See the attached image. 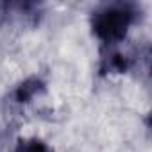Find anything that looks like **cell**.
Wrapping results in <instances>:
<instances>
[{
	"mask_svg": "<svg viewBox=\"0 0 152 152\" xmlns=\"http://www.w3.org/2000/svg\"><path fill=\"white\" fill-rule=\"evenodd\" d=\"M140 11V6L134 2L102 4L91 13V31L104 45H118L138 20Z\"/></svg>",
	"mask_w": 152,
	"mask_h": 152,
	"instance_id": "6da1fadb",
	"label": "cell"
},
{
	"mask_svg": "<svg viewBox=\"0 0 152 152\" xmlns=\"http://www.w3.org/2000/svg\"><path fill=\"white\" fill-rule=\"evenodd\" d=\"M118 45H104V48L100 52V64H99V70L102 75L125 73L132 68L134 57H138V56L134 52L122 50Z\"/></svg>",
	"mask_w": 152,
	"mask_h": 152,
	"instance_id": "7a4b0ae2",
	"label": "cell"
},
{
	"mask_svg": "<svg viewBox=\"0 0 152 152\" xmlns=\"http://www.w3.org/2000/svg\"><path fill=\"white\" fill-rule=\"evenodd\" d=\"M41 6L36 2H9V18L18 16L23 25L34 27L41 20Z\"/></svg>",
	"mask_w": 152,
	"mask_h": 152,
	"instance_id": "3957f363",
	"label": "cell"
},
{
	"mask_svg": "<svg viewBox=\"0 0 152 152\" xmlns=\"http://www.w3.org/2000/svg\"><path fill=\"white\" fill-rule=\"evenodd\" d=\"M45 91H47V84L36 75H31V77H27L16 86L13 99L18 104H29L32 99H36L38 95H43Z\"/></svg>",
	"mask_w": 152,
	"mask_h": 152,
	"instance_id": "277c9868",
	"label": "cell"
},
{
	"mask_svg": "<svg viewBox=\"0 0 152 152\" xmlns=\"http://www.w3.org/2000/svg\"><path fill=\"white\" fill-rule=\"evenodd\" d=\"M13 152H52V148L39 138H20Z\"/></svg>",
	"mask_w": 152,
	"mask_h": 152,
	"instance_id": "5b68a950",
	"label": "cell"
},
{
	"mask_svg": "<svg viewBox=\"0 0 152 152\" xmlns=\"http://www.w3.org/2000/svg\"><path fill=\"white\" fill-rule=\"evenodd\" d=\"M9 20V2H0V27Z\"/></svg>",
	"mask_w": 152,
	"mask_h": 152,
	"instance_id": "8992f818",
	"label": "cell"
}]
</instances>
